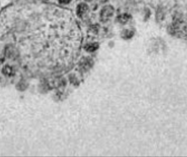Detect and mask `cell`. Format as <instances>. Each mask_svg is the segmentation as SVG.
Masks as SVG:
<instances>
[{
    "mask_svg": "<svg viewBox=\"0 0 187 157\" xmlns=\"http://www.w3.org/2000/svg\"><path fill=\"white\" fill-rule=\"evenodd\" d=\"M88 6L86 4H81L78 5L77 8V13L79 16H82L88 10Z\"/></svg>",
    "mask_w": 187,
    "mask_h": 157,
    "instance_id": "6da1fadb",
    "label": "cell"
},
{
    "mask_svg": "<svg viewBox=\"0 0 187 157\" xmlns=\"http://www.w3.org/2000/svg\"><path fill=\"white\" fill-rule=\"evenodd\" d=\"M113 13L112 9H111V8H107L106 9H105V11L102 12V16L103 17V18H108L109 16H111V14Z\"/></svg>",
    "mask_w": 187,
    "mask_h": 157,
    "instance_id": "7a4b0ae2",
    "label": "cell"
},
{
    "mask_svg": "<svg viewBox=\"0 0 187 157\" xmlns=\"http://www.w3.org/2000/svg\"><path fill=\"white\" fill-rule=\"evenodd\" d=\"M59 2L61 3H69L71 0H59Z\"/></svg>",
    "mask_w": 187,
    "mask_h": 157,
    "instance_id": "3957f363",
    "label": "cell"
},
{
    "mask_svg": "<svg viewBox=\"0 0 187 157\" xmlns=\"http://www.w3.org/2000/svg\"><path fill=\"white\" fill-rule=\"evenodd\" d=\"M86 1H91V0H86Z\"/></svg>",
    "mask_w": 187,
    "mask_h": 157,
    "instance_id": "277c9868",
    "label": "cell"
}]
</instances>
